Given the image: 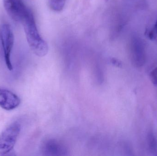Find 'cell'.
I'll use <instances>...</instances> for the list:
<instances>
[{
  "label": "cell",
  "mask_w": 157,
  "mask_h": 156,
  "mask_svg": "<svg viewBox=\"0 0 157 156\" xmlns=\"http://www.w3.org/2000/svg\"><path fill=\"white\" fill-rule=\"evenodd\" d=\"M0 40L6 65L9 71H12L13 67L11 56L14 43V36L9 25L6 24L0 25Z\"/></svg>",
  "instance_id": "3957f363"
},
{
  "label": "cell",
  "mask_w": 157,
  "mask_h": 156,
  "mask_svg": "<svg viewBox=\"0 0 157 156\" xmlns=\"http://www.w3.org/2000/svg\"><path fill=\"white\" fill-rule=\"evenodd\" d=\"M21 103L17 95L9 90L0 87V107L7 111L17 108Z\"/></svg>",
  "instance_id": "5b68a950"
},
{
  "label": "cell",
  "mask_w": 157,
  "mask_h": 156,
  "mask_svg": "<svg viewBox=\"0 0 157 156\" xmlns=\"http://www.w3.org/2000/svg\"><path fill=\"white\" fill-rule=\"evenodd\" d=\"M3 5L7 14L16 22L21 23L30 11L22 0H3Z\"/></svg>",
  "instance_id": "277c9868"
},
{
  "label": "cell",
  "mask_w": 157,
  "mask_h": 156,
  "mask_svg": "<svg viewBox=\"0 0 157 156\" xmlns=\"http://www.w3.org/2000/svg\"><path fill=\"white\" fill-rule=\"evenodd\" d=\"M147 36L152 40H155L157 42V20L152 30L147 32Z\"/></svg>",
  "instance_id": "30bf717a"
},
{
  "label": "cell",
  "mask_w": 157,
  "mask_h": 156,
  "mask_svg": "<svg viewBox=\"0 0 157 156\" xmlns=\"http://www.w3.org/2000/svg\"><path fill=\"white\" fill-rule=\"evenodd\" d=\"M20 123L15 122L6 127L0 134V155H4L13 149L21 131Z\"/></svg>",
  "instance_id": "7a4b0ae2"
},
{
  "label": "cell",
  "mask_w": 157,
  "mask_h": 156,
  "mask_svg": "<svg viewBox=\"0 0 157 156\" xmlns=\"http://www.w3.org/2000/svg\"><path fill=\"white\" fill-rule=\"evenodd\" d=\"M150 76L152 83L154 85H157V67L151 71Z\"/></svg>",
  "instance_id": "8fae6325"
},
{
  "label": "cell",
  "mask_w": 157,
  "mask_h": 156,
  "mask_svg": "<svg viewBox=\"0 0 157 156\" xmlns=\"http://www.w3.org/2000/svg\"><path fill=\"white\" fill-rule=\"evenodd\" d=\"M133 63L135 67H139L144 66L146 60L145 53L144 47L140 44L136 43L132 49Z\"/></svg>",
  "instance_id": "52a82bcc"
},
{
  "label": "cell",
  "mask_w": 157,
  "mask_h": 156,
  "mask_svg": "<svg viewBox=\"0 0 157 156\" xmlns=\"http://www.w3.org/2000/svg\"><path fill=\"white\" fill-rule=\"evenodd\" d=\"M66 0H49L50 8L56 12H60L64 8Z\"/></svg>",
  "instance_id": "9c48e42d"
},
{
  "label": "cell",
  "mask_w": 157,
  "mask_h": 156,
  "mask_svg": "<svg viewBox=\"0 0 157 156\" xmlns=\"http://www.w3.org/2000/svg\"><path fill=\"white\" fill-rule=\"evenodd\" d=\"M41 152L46 156L67 155L68 150L65 146L55 139L47 140L42 144Z\"/></svg>",
  "instance_id": "8992f818"
},
{
  "label": "cell",
  "mask_w": 157,
  "mask_h": 156,
  "mask_svg": "<svg viewBox=\"0 0 157 156\" xmlns=\"http://www.w3.org/2000/svg\"><path fill=\"white\" fill-rule=\"evenodd\" d=\"M111 61V63L113 65H114V66L119 67H121V63L119 60H118L115 59H112Z\"/></svg>",
  "instance_id": "7c38bea8"
},
{
  "label": "cell",
  "mask_w": 157,
  "mask_h": 156,
  "mask_svg": "<svg viewBox=\"0 0 157 156\" xmlns=\"http://www.w3.org/2000/svg\"><path fill=\"white\" fill-rule=\"evenodd\" d=\"M147 144L150 152L153 155L157 156V136L153 132H149L147 135Z\"/></svg>",
  "instance_id": "ba28073f"
},
{
  "label": "cell",
  "mask_w": 157,
  "mask_h": 156,
  "mask_svg": "<svg viewBox=\"0 0 157 156\" xmlns=\"http://www.w3.org/2000/svg\"><path fill=\"white\" fill-rule=\"evenodd\" d=\"M21 23L28 43L32 52L38 56H45L48 54V47L39 33L34 15L30 10Z\"/></svg>",
  "instance_id": "6da1fadb"
}]
</instances>
